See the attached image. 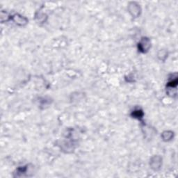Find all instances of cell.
I'll return each instance as SVG.
<instances>
[{"label":"cell","mask_w":178,"mask_h":178,"mask_svg":"<svg viewBox=\"0 0 178 178\" xmlns=\"http://www.w3.org/2000/svg\"><path fill=\"white\" fill-rule=\"evenodd\" d=\"M150 45V41L148 39H143V40L141 41V43H139V46L140 49H141V51L145 52L146 50H148Z\"/></svg>","instance_id":"obj_1"}]
</instances>
